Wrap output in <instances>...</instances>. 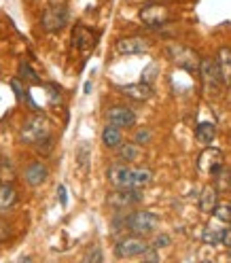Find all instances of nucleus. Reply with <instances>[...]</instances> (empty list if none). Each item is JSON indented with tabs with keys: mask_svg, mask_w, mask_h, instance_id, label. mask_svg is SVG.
I'll return each mask as SVG.
<instances>
[{
	"mask_svg": "<svg viewBox=\"0 0 231 263\" xmlns=\"http://www.w3.org/2000/svg\"><path fill=\"white\" fill-rule=\"evenodd\" d=\"M108 206H112L114 210H125L142 202V189H114L112 193H108L106 197Z\"/></svg>",
	"mask_w": 231,
	"mask_h": 263,
	"instance_id": "8",
	"label": "nucleus"
},
{
	"mask_svg": "<svg viewBox=\"0 0 231 263\" xmlns=\"http://www.w3.org/2000/svg\"><path fill=\"white\" fill-rule=\"evenodd\" d=\"M20 79L30 81V83H38V74L32 70V66H30L28 62H22V64H20Z\"/></svg>",
	"mask_w": 231,
	"mask_h": 263,
	"instance_id": "27",
	"label": "nucleus"
},
{
	"mask_svg": "<svg viewBox=\"0 0 231 263\" xmlns=\"http://www.w3.org/2000/svg\"><path fill=\"white\" fill-rule=\"evenodd\" d=\"M85 261H87V263H91V261H95V263L104 261V255H102V251H100V246H91V249L85 253Z\"/></svg>",
	"mask_w": 231,
	"mask_h": 263,
	"instance_id": "30",
	"label": "nucleus"
},
{
	"mask_svg": "<svg viewBox=\"0 0 231 263\" xmlns=\"http://www.w3.org/2000/svg\"><path fill=\"white\" fill-rule=\"evenodd\" d=\"M76 161H79V166L83 172L89 170V144L87 142H81L79 151H76Z\"/></svg>",
	"mask_w": 231,
	"mask_h": 263,
	"instance_id": "25",
	"label": "nucleus"
},
{
	"mask_svg": "<svg viewBox=\"0 0 231 263\" xmlns=\"http://www.w3.org/2000/svg\"><path fill=\"white\" fill-rule=\"evenodd\" d=\"M200 74H202V81H204L206 91H208L210 96H212V93H219V89H221V85H223V79H221V72H219L217 60H212V58L200 60Z\"/></svg>",
	"mask_w": 231,
	"mask_h": 263,
	"instance_id": "6",
	"label": "nucleus"
},
{
	"mask_svg": "<svg viewBox=\"0 0 231 263\" xmlns=\"http://www.w3.org/2000/svg\"><path fill=\"white\" fill-rule=\"evenodd\" d=\"M9 229H11V227H9L7 223H0V240H5V238L9 236Z\"/></svg>",
	"mask_w": 231,
	"mask_h": 263,
	"instance_id": "35",
	"label": "nucleus"
},
{
	"mask_svg": "<svg viewBox=\"0 0 231 263\" xmlns=\"http://www.w3.org/2000/svg\"><path fill=\"white\" fill-rule=\"evenodd\" d=\"M17 204V189L11 183H0V212L11 210Z\"/></svg>",
	"mask_w": 231,
	"mask_h": 263,
	"instance_id": "19",
	"label": "nucleus"
},
{
	"mask_svg": "<svg viewBox=\"0 0 231 263\" xmlns=\"http://www.w3.org/2000/svg\"><path fill=\"white\" fill-rule=\"evenodd\" d=\"M217 204H219V191L214 189V185L204 187L200 193V210L206 212V215H212V210Z\"/></svg>",
	"mask_w": 231,
	"mask_h": 263,
	"instance_id": "18",
	"label": "nucleus"
},
{
	"mask_svg": "<svg viewBox=\"0 0 231 263\" xmlns=\"http://www.w3.org/2000/svg\"><path fill=\"white\" fill-rule=\"evenodd\" d=\"M221 232L223 229H217V227H206L204 234H202V240L206 246H219L221 244Z\"/></svg>",
	"mask_w": 231,
	"mask_h": 263,
	"instance_id": "24",
	"label": "nucleus"
},
{
	"mask_svg": "<svg viewBox=\"0 0 231 263\" xmlns=\"http://www.w3.org/2000/svg\"><path fill=\"white\" fill-rule=\"evenodd\" d=\"M170 244H172V238H170L168 234H157V236L153 238V244H151V246H153L155 251H159V249H168Z\"/></svg>",
	"mask_w": 231,
	"mask_h": 263,
	"instance_id": "29",
	"label": "nucleus"
},
{
	"mask_svg": "<svg viewBox=\"0 0 231 263\" xmlns=\"http://www.w3.org/2000/svg\"><path fill=\"white\" fill-rule=\"evenodd\" d=\"M159 227V217L151 210H138V212H131L127 215V229L136 236H151L155 234V229Z\"/></svg>",
	"mask_w": 231,
	"mask_h": 263,
	"instance_id": "2",
	"label": "nucleus"
},
{
	"mask_svg": "<svg viewBox=\"0 0 231 263\" xmlns=\"http://www.w3.org/2000/svg\"><path fill=\"white\" fill-rule=\"evenodd\" d=\"M223 163H225V155L221 149H217V146H206V149L200 153V157H197V168L208 176H212Z\"/></svg>",
	"mask_w": 231,
	"mask_h": 263,
	"instance_id": "9",
	"label": "nucleus"
},
{
	"mask_svg": "<svg viewBox=\"0 0 231 263\" xmlns=\"http://www.w3.org/2000/svg\"><path fill=\"white\" fill-rule=\"evenodd\" d=\"M123 142V134H121V127L108 123L104 129H102V144L106 149H117V146Z\"/></svg>",
	"mask_w": 231,
	"mask_h": 263,
	"instance_id": "20",
	"label": "nucleus"
},
{
	"mask_svg": "<svg viewBox=\"0 0 231 263\" xmlns=\"http://www.w3.org/2000/svg\"><path fill=\"white\" fill-rule=\"evenodd\" d=\"M148 249V244L142 236H125L114 244V257L117 259H131V257H140L144 251Z\"/></svg>",
	"mask_w": 231,
	"mask_h": 263,
	"instance_id": "5",
	"label": "nucleus"
},
{
	"mask_svg": "<svg viewBox=\"0 0 231 263\" xmlns=\"http://www.w3.org/2000/svg\"><path fill=\"white\" fill-rule=\"evenodd\" d=\"M138 17L148 28H161V26H166L172 20V11L166 5H161V3H148V5L140 7Z\"/></svg>",
	"mask_w": 231,
	"mask_h": 263,
	"instance_id": "3",
	"label": "nucleus"
},
{
	"mask_svg": "<svg viewBox=\"0 0 231 263\" xmlns=\"http://www.w3.org/2000/svg\"><path fill=\"white\" fill-rule=\"evenodd\" d=\"M47 178H49V168L43 161H32L24 170V180L30 187H41L43 183H47Z\"/></svg>",
	"mask_w": 231,
	"mask_h": 263,
	"instance_id": "14",
	"label": "nucleus"
},
{
	"mask_svg": "<svg viewBox=\"0 0 231 263\" xmlns=\"http://www.w3.org/2000/svg\"><path fill=\"white\" fill-rule=\"evenodd\" d=\"M217 64H219V72H221V79H223V85L231 87V47H221L219 49Z\"/></svg>",
	"mask_w": 231,
	"mask_h": 263,
	"instance_id": "17",
	"label": "nucleus"
},
{
	"mask_svg": "<svg viewBox=\"0 0 231 263\" xmlns=\"http://www.w3.org/2000/svg\"><path fill=\"white\" fill-rule=\"evenodd\" d=\"M221 244L227 246V249H231V223H229V227H225L221 232Z\"/></svg>",
	"mask_w": 231,
	"mask_h": 263,
	"instance_id": "33",
	"label": "nucleus"
},
{
	"mask_svg": "<svg viewBox=\"0 0 231 263\" xmlns=\"http://www.w3.org/2000/svg\"><path fill=\"white\" fill-rule=\"evenodd\" d=\"M151 138H153L151 129L142 127V129H138V132H136V136H134V142H136V144H148V142H151Z\"/></svg>",
	"mask_w": 231,
	"mask_h": 263,
	"instance_id": "32",
	"label": "nucleus"
},
{
	"mask_svg": "<svg viewBox=\"0 0 231 263\" xmlns=\"http://www.w3.org/2000/svg\"><path fill=\"white\" fill-rule=\"evenodd\" d=\"M212 215L223 223H231V204H217L212 210Z\"/></svg>",
	"mask_w": 231,
	"mask_h": 263,
	"instance_id": "26",
	"label": "nucleus"
},
{
	"mask_svg": "<svg viewBox=\"0 0 231 263\" xmlns=\"http://www.w3.org/2000/svg\"><path fill=\"white\" fill-rule=\"evenodd\" d=\"M119 91L129 98V100H136V102H144L148 98L153 96V87L151 83H146V81H140V83H129V85H121Z\"/></svg>",
	"mask_w": 231,
	"mask_h": 263,
	"instance_id": "15",
	"label": "nucleus"
},
{
	"mask_svg": "<svg viewBox=\"0 0 231 263\" xmlns=\"http://www.w3.org/2000/svg\"><path fill=\"white\" fill-rule=\"evenodd\" d=\"M151 43H148L144 36H125V39H119L114 43V49L117 53L121 55H138V53H146Z\"/></svg>",
	"mask_w": 231,
	"mask_h": 263,
	"instance_id": "10",
	"label": "nucleus"
},
{
	"mask_svg": "<svg viewBox=\"0 0 231 263\" xmlns=\"http://www.w3.org/2000/svg\"><path fill=\"white\" fill-rule=\"evenodd\" d=\"M106 119L108 123L117 125V127H134L136 125V112L131 110L129 106H110L108 112H106Z\"/></svg>",
	"mask_w": 231,
	"mask_h": 263,
	"instance_id": "11",
	"label": "nucleus"
},
{
	"mask_svg": "<svg viewBox=\"0 0 231 263\" xmlns=\"http://www.w3.org/2000/svg\"><path fill=\"white\" fill-rule=\"evenodd\" d=\"M166 55L176 64L180 66V68H185L189 72H195L197 68H200V58H197V53L193 51V49L185 47V45H168L166 47Z\"/></svg>",
	"mask_w": 231,
	"mask_h": 263,
	"instance_id": "4",
	"label": "nucleus"
},
{
	"mask_svg": "<svg viewBox=\"0 0 231 263\" xmlns=\"http://www.w3.org/2000/svg\"><path fill=\"white\" fill-rule=\"evenodd\" d=\"M57 195H60L62 206H66V187H64V185H60V187H57Z\"/></svg>",
	"mask_w": 231,
	"mask_h": 263,
	"instance_id": "36",
	"label": "nucleus"
},
{
	"mask_svg": "<svg viewBox=\"0 0 231 263\" xmlns=\"http://www.w3.org/2000/svg\"><path fill=\"white\" fill-rule=\"evenodd\" d=\"M195 138L200 140L202 144H210L214 138H217V125H214L212 121L197 123V127H195Z\"/></svg>",
	"mask_w": 231,
	"mask_h": 263,
	"instance_id": "22",
	"label": "nucleus"
},
{
	"mask_svg": "<svg viewBox=\"0 0 231 263\" xmlns=\"http://www.w3.org/2000/svg\"><path fill=\"white\" fill-rule=\"evenodd\" d=\"M119 159L121 161H138V157H140V144H136V142H121L119 146Z\"/></svg>",
	"mask_w": 231,
	"mask_h": 263,
	"instance_id": "23",
	"label": "nucleus"
},
{
	"mask_svg": "<svg viewBox=\"0 0 231 263\" xmlns=\"http://www.w3.org/2000/svg\"><path fill=\"white\" fill-rule=\"evenodd\" d=\"M68 24V9L64 5H49L41 17V26L45 32H60Z\"/></svg>",
	"mask_w": 231,
	"mask_h": 263,
	"instance_id": "7",
	"label": "nucleus"
},
{
	"mask_svg": "<svg viewBox=\"0 0 231 263\" xmlns=\"http://www.w3.org/2000/svg\"><path fill=\"white\" fill-rule=\"evenodd\" d=\"M53 142H55V140H53V136H47V138L38 140L34 146H36V151H38V153H43V155H49V153L53 151V146H55Z\"/></svg>",
	"mask_w": 231,
	"mask_h": 263,
	"instance_id": "28",
	"label": "nucleus"
},
{
	"mask_svg": "<svg viewBox=\"0 0 231 263\" xmlns=\"http://www.w3.org/2000/svg\"><path fill=\"white\" fill-rule=\"evenodd\" d=\"M123 229H127V215H119L112 219V232L114 234H119V232H123Z\"/></svg>",
	"mask_w": 231,
	"mask_h": 263,
	"instance_id": "31",
	"label": "nucleus"
},
{
	"mask_svg": "<svg viewBox=\"0 0 231 263\" xmlns=\"http://www.w3.org/2000/svg\"><path fill=\"white\" fill-rule=\"evenodd\" d=\"M47 136H51V121L47 117H43V115L30 117L20 129V138L26 144H36L38 140H43Z\"/></svg>",
	"mask_w": 231,
	"mask_h": 263,
	"instance_id": "1",
	"label": "nucleus"
},
{
	"mask_svg": "<svg viewBox=\"0 0 231 263\" xmlns=\"http://www.w3.org/2000/svg\"><path fill=\"white\" fill-rule=\"evenodd\" d=\"M108 176V183L114 187V189H129V178H131V168L127 163H112L106 172Z\"/></svg>",
	"mask_w": 231,
	"mask_h": 263,
	"instance_id": "12",
	"label": "nucleus"
},
{
	"mask_svg": "<svg viewBox=\"0 0 231 263\" xmlns=\"http://www.w3.org/2000/svg\"><path fill=\"white\" fill-rule=\"evenodd\" d=\"M153 170H148V168H131V178H129V189H144L153 183Z\"/></svg>",
	"mask_w": 231,
	"mask_h": 263,
	"instance_id": "16",
	"label": "nucleus"
},
{
	"mask_svg": "<svg viewBox=\"0 0 231 263\" xmlns=\"http://www.w3.org/2000/svg\"><path fill=\"white\" fill-rule=\"evenodd\" d=\"M11 87L15 89V96H17V100H26V91H24V87L20 85V81H17V79H13V81H11Z\"/></svg>",
	"mask_w": 231,
	"mask_h": 263,
	"instance_id": "34",
	"label": "nucleus"
},
{
	"mask_svg": "<svg viewBox=\"0 0 231 263\" xmlns=\"http://www.w3.org/2000/svg\"><path fill=\"white\" fill-rule=\"evenodd\" d=\"M72 43H74L76 49H81V51H89V49H93L95 43H98V34L93 30H89L87 26H74Z\"/></svg>",
	"mask_w": 231,
	"mask_h": 263,
	"instance_id": "13",
	"label": "nucleus"
},
{
	"mask_svg": "<svg viewBox=\"0 0 231 263\" xmlns=\"http://www.w3.org/2000/svg\"><path fill=\"white\" fill-rule=\"evenodd\" d=\"M212 178H214V189H217L219 193H229L231 191V168H227L225 163L212 174Z\"/></svg>",
	"mask_w": 231,
	"mask_h": 263,
	"instance_id": "21",
	"label": "nucleus"
}]
</instances>
